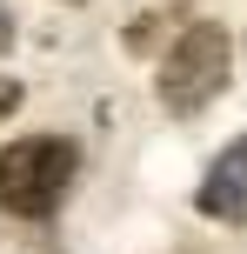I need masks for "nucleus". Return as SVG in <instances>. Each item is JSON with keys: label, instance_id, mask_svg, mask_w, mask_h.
I'll list each match as a JSON object with an SVG mask.
<instances>
[{"label": "nucleus", "instance_id": "f257e3e1", "mask_svg": "<svg viewBox=\"0 0 247 254\" xmlns=\"http://www.w3.org/2000/svg\"><path fill=\"white\" fill-rule=\"evenodd\" d=\"M74 161H80L74 140L60 134H27L13 147H0V207L20 221H47L74 181Z\"/></svg>", "mask_w": 247, "mask_h": 254}, {"label": "nucleus", "instance_id": "f03ea898", "mask_svg": "<svg viewBox=\"0 0 247 254\" xmlns=\"http://www.w3.org/2000/svg\"><path fill=\"white\" fill-rule=\"evenodd\" d=\"M227 54L234 47H227V34L214 20H194L174 40L167 61H160V101H167V114H200L227 87Z\"/></svg>", "mask_w": 247, "mask_h": 254}, {"label": "nucleus", "instance_id": "7ed1b4c3", "mask_svg": "<svg viewBox=\"0 0 247 254\" xmlns=\"http://www.w3.org/2000/svg\"><path fill=\"white\" fill-rule=\"evenodd\" d=\"M194 201H200L207 221H247V134L214 154V167H207V181H200Z\"/></svg>", "mask_w": 247, "mask_h": 254}, {"label": "nucleus", "instance_id": "20e7f679", "mask_svg": "<svg viewBox=\"0 0 247 254\" xmlns=\"http://www.w3.org/2000/svg\"><path fill=\"white\" fill-rule=\"evenodd\" d=\"M13 107H20V87H13V80L0 74V114H13Z\"/></svg>", "mask_w": 247, "mask_h": 254}, {"label": "nucleus", "instance_id": "39448f33", "mask_svg": "<svg viewBox=\"0 0 247 254\" xmlns=\"http://www.w3.org/2000/svg\"><path fill=\"white\" fill-rule=\"evenodd\" d=\"M7 40H13V20H7V7H0V47H7Z\"/></svg>", "mask_w": 247, "mask_h": 254}, {"label": "nucleus", "instance_id": "423d86ee", "mask_svg": "<svg viewBox=\"0 0 247 254\" xmlns=\"http://www.w3.org/2000/svg\"><path fill=\"white\" fill-rule=\"evenodd\" d=\"M67 7H80V0H67Z\"/></svg>", "mask_w": 247, "mask_h": 254}]
</instances>
